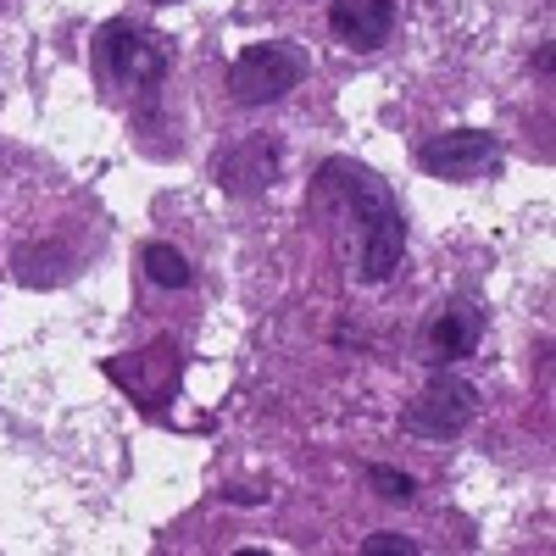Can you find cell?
<instances>
[{"label": "cell", "mask_w": 556, "mask_h": 556, "mask_svg": "<svg viewBox=\"0 0 556 556\" xmlns=\"http://www.w3.org/2000/svg\"><path fill=\"white\" fill-rule=\"evenodd\" d=\"M367 484H374L384 501H412V495H417L412 473H395V468H384V462H374V468H367Z\"/></svg>", "instance_id": "obj_10"}, {"label": "cell", "mask_w": 556, "mask_h": 556, "mask_svg": "<svg viewBox=\"0 0 556 556\" xmlns=\"http://www.w3.org/2000/svg\"><path fill=\"white\" fill-rule=\"evenodd\" d=\"M139 262H146L151 285H162V290H184V285H190V262H184V251H173L167 240H146Z\"/></svg>", "instance_id": "obj_9"}, {"label": "cell", "mask_w": 556, "mask_h": 556, "mask_svg": "<svg viewBox=\"0 0 556 556\" xmlns=\"http://www.w3.org/2000/svg\"><path fill=\"white\" fill-rule=\"evenodd\" d=\"M329 28H334V39L351 45V51H379L395 34V0H334Z\"/></svg>", "instance_id": "obj_8"}, {"label": "cell", "mask_w": 556, "mask_h": 556, "mask_svg": "<svg viewBox=\"0 0 556 556\" xmlns=\"http://www.w3.org/2000/svg\"><path fill=\"white\" fill-rule=\"evenodd\" d=\"M473 412H479V390H473L468 379L434 374V379L424 384V395L401 412V429L417 434V440H456L462 429L473 424Z\"/></svg>", "instance_id": "obj_3"}, {"label": "cell", "mask_w": 556, "mask_h": 556, "mask_svg": "<svg viewBox=\"0 0 556 556\" xmlns=\"http://www.w3.org/2000/svg\"><path fill=\"white\" fill-rule=\"evenodd\" d=\"M362 556H417V540H406V534H367Z\"/></svg>", "instance_id": "obj_11"}, {"label": "cell", "mask_w": 556, "mask_h": 556, "mask_svg": "<svg viewBox=\"0 0 556 556\" xmlns=\"http://www.w3.org/2000/svg\"><path fill=\"white\" fill-rule=\"evenodd\" d=\"M317 212L334 217V240H340V251H345V262L362 285H384L401 267L406 217L390 195V184L374 167H356V162H340V156L323 162Z\"/></svg>", "instance_id": "obj_1"}, {"label": "cell", "mask_w": 556, "mask_h": 556, "mask_svg": "<svg viewBox=\"0 0 556 556\" xmlns=\"http://www.w3.org/2000/svg\"><path fill=\"white\" fill-rule=\"evenodd\" d=\"M479 334H484V312H479L473 301H445V306L429 317V334H424L429 362H434V367H451V362H462V356H473Z\"/></svg>", "instance_id": "obj_7"}, {"label": "cell", "mask_w": 556, "mask_h": 556, "mask_svg": "<svg viewBox=\"0 0 556 556\" xmlns=\"http://www.w3.org/2000/svg\"><path fill=\"white\" fill-rule=\"evenodd\" d=\"M417 167H424L429 178H445V184H479L484 173L501 167V139L484 134V128L434 134L429 146H417Z\"/></svg>", "instance_id": "obj_5"}, {"label": "cell", "mask_w": 556, "mask_h": 556, "mask_svg": "<svg viewBox=\"0 0 556 556\" xmlns=\"http://www.w3.org/2000/svg\"><path fill=\"white\" fill-rule=\"evenodd\" d=\"M96 56H101V73L117 89H151L167 73V45L151 28H134V23H106Z\"/></svg>", "instance_id": "obj_4"}, {"label": "cell", "mask_w": 556, "mask_h": 556, "mask_svg": "<svg viewBox=\"0 0 556 556\" xmlns=\"http://www.w3.org/2000/svg\"><path fill=\"white\" fill-rule=\"evenodd\" d=\"M212 178H217L223 195H262L278 184V146H267V139H240V146L217 151Z\"/></svg>", "instance_id": "obj_6"}, {"label": "cell", "mask_w": 556, "mask_h": 556, "mask_svg": "<svg viewBox=\"0 0 556 556\" xmlns=\"http://www.w3.org/2000/svg\"><path fill=\"white\" fill-rule=\"evenodd\" d=\"M306 51L290 39H262V45H245L228 67V89H235L240 106H267V101H285L290 89L306 78Z\"/></svg>", "instance_id": "obj_2"}]
</instances>
